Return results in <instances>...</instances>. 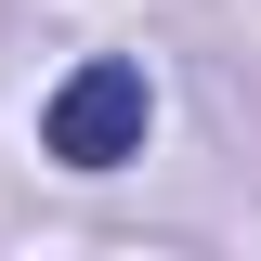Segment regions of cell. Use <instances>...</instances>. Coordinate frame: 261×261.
<instances>
[{"instance_id": "1", "label": "cell", "mask_w": 261, "mask_h": 261, "mask_svg": "<svg viewBox=\"0 0 261 261\" xmlns=\"http://www.w3.org/2000/svg\"><path fill=\"white\" fill-rule=\"evenodd\" d=\"M157 144V79L130 53H92V65H65L53 92H39V157L79 170V183H105V170H130Z\"/></svg>"}]
</instances>
